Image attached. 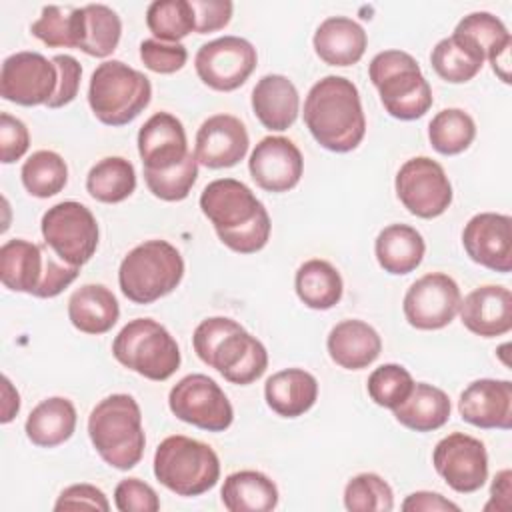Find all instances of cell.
<instances>
[{
    "instance_id": "1",
    "label": "cell",
    "mask_w": 512,
    "mask_h": 512,
    "mask_svg": "<svg viewBox=\"0 0 512 512\" xmlns=\"http://www.w3.org/2000/svg\"><path fill=\"white\" fill-rule=\"evenodd\" d=\"M200 210L230 250L254 254L268 244L270 216L244 182L234 178L212 180L200 194Z\"/></svg>"
},
{
    "instance_id": "2",
    "label": "cell",
    "mask_w": 512,
    "mask_h": 512,
    "mask_svg": "<svg viewBox=\"0 0 512 512\" xmlns=\"http://www.w3.org/2000/svg\"><path fill=\"white\" fill-rule=\"evenodd\" d=\"M304 124L330 152L354 150L366 134V116L358 88L344 76H324L306 94Z\"/></svg>"
},
{
    "instance_id": "3",
    "label": "cell",
    "mask_w": 512,
    "mask_h": 512,
    "mask_svg": "<svg viewBox=\"0 0 512 512\" xmlns=\"http://www.w3.org/2000/svg\"><path fill=\"white\" fill-rule=\"evenodd\" d=\"M192 346L204 364L218 370L232 384L248 386L268 368L264 344L226 316L202 320L192 334Z\"/></svg>"
},
{
    "instance_id": "4",
    "label": "cell",
    "mask_w": 512,
    "mask_h": 512,
    "mask_svg": "<svg viewBox=\"0 0 512 512\" xmlns=\"http://www.w3.org/2000/svg\"><path fill=\"white\" fill-rule=\"evenodd\" d=\"M88 436L100 458L116 468H134L144 454L142 412L130 394L102 398L88 416Z\"/></svg>"
},
{
    "instance_id": "5",
    "label": "cell",
    "mask_w": 512,
    "mask_h": 512,
    "mask_svg": "<svg viewBox=\"0 0 512 512\" xmlns=\"http://www.w3.org/2000/svg\"><path fill=\"white\" fill-rule=\"evenodd\" d=\"M368 76L380 94L384 110L398 120L422 118L434 98L418 62L404 50L378 52L368 66Z\"/></svg>"
},
{
    "instance_id": "6",
    "label": "cell",
    "mask_w": 512,
    "mask_h": 512,
    "mask_svg": "<svg viewBox=\"0 0 512 512\" xmlns=\"http://www.w3.org/2000/svg\"><path fill=\"white\" fill-rule=\"evenodd\" d=\"M184 276V260L166 240H146L134 246L120 262L118 284L134 304H152L170 294Z\"/></svg>"
},
{
    "instance_id": "7",
    "label": "cell",
    "mask_w": 512,
    "mask_h": 512,
    "mask_svg": "<svg viewBox=\"0 0 512 512\" xmlns=\"http://www.w3.org/2000/svg\"><path fill=\"white\" fill-rule=\"evenodd\" d=\"M152 98V84L140 70L122 60H106L90 76L88 104L106 126H124L144 112Z\"/></svg>"
},
{
    "instance_id": "8",
    "label": "cell",
    "mask_w": 512,
    "mask_h": 512,
    "mask_svg": "<svg viewBox=\"0 0 512 512\" xmlns=\"http://www.w3.org/2000/svg\"><path fill=\"white\" fill-rule=\"evenodd\" d=\"M154 476L178 496H200L216 486L220 460L206 442L174 434L154 452Z\"/></svg>"
},
{
    "instance_id": "9",
    "label": "cell",
    "mask_w": 512,
    "mask_h": 512,
    "mask_svg": "<svg viewBox=\"0 0 512 512\" xmlns=\"http://www.w3.org/2000/svg\"><path fill=\"white\" fill-rule=\"evenodd\" d=\"M114 358L128 370L162 382L180 368V348L172 334L152 318H134L112 342Z\"/></svg>"
},
{
    "instance_id": "10",
    "label": "cell",
    "mask_w": 512,
    "mask_h": 512,
    "mask_svg": "<svg viewBox=\"0 0 512 512\" xmlns=\"http://www.w3.org/2000/svg\"><path fill=\"white\" fill-rule=\"evenodd\" d=\"M40 230L44 244L70 266L80 268L98 248V222L90 208L76 200H64L48 208L42 216Z\"/></svg>"
},
{
    "instance_id": "11",
    "label": "cell",
    "mask_w": 512,
    "mask_h": 512,
    "mask_svg": "<svg viewBox=\"0 0 512 512\" xmlns=\"http://www.w3.org/2000/svg\"><path fill=\"white\" fill-rule=\"evenodd\" d=\"M168 406L178 420L208 432H224L234 420L228 396L206 374H188L178 380L168 394Z\"/></svg>"
},
{
    "instance_id": "12",
    "label": "cell",
    "mask_w": 512,
    "mask_h": 512,
    "mask_svg": "<svg viewBox=\"0 0 512 512\" xmlns=\"http://www.w3.org/2000/svg\"><path fill=\"white\" fill-rule=\"evenodd\" d=\"M394 188L402 206L424 220L444 214L452 204V184L444 168L428 156L406 160L396 174Z\"/></svg>"
},
{
    "instance_id": "13",
    "label": "cell",
    "mask_w": 512,
    "mask_h": 512,
    "mask_svg": "<svg viewBox=\"0 0 512 512\" xmlns=\"http://www.w3.org/2000/svg\"><path fill=\"white\" fill-rule=\"evenodd\" d=\"M258 64L256 48L240 36H222L202 44L194 56L198 78L212 90L240 88Z\"/></svg>"
},
{
    "instance_id": "14",
    "label": "cell",
    "mask_w": 512,
    "mask_h": 512,
    "mask_svg": "<svg viewBox=\"0 0 512 512\" xmlns=\"http://www.w3.org/2000/svg\"><path fill=\"white\" fill-rule=\"evenodd\" d=\"M460 302L462 294L452 276L428 272L408 288L402 310L410 326L418 330H440L454 320Z\"/></svg>"
},
{
    "instance_id": "15",
    "label": "cell",
    "mask_w": 512,
    "mask_h": 512,
    "mask_svg": "<svg viewBox=\"0 0 512 512\" xmlns=\"http://www.w3.org/2000/svg\"><path fill=\"white\" fill-rule=\"evenodd\" d=\"M58 86V68L40 52H16L2 62L0 96L20 106L48 104Z\"/></svg>"
},
{
    "instance_id": "16",
    "label": "cell",
    "mask_w": 512,
    "mask_h": 512,
    "mask_svg": "<svg viewBox=\"0 0 512 512\" xmlns=\"http://www.w3.org/2000/svg\"><path fill=\"white\" fill-rule=\"evenodd\" d=\"M432 464L444 482L460 494L480 490L488 478L486 446L464 432L444 436L432 452Z\"/></svg>"
},
{
    "instance_id": "17",
    "label": "cell",
    "mask_w": 512,
    "mask_h": 512,
    "mask_svg": "<svg viewBox=\"0 0 512 512\" xmlns=\"http://www.w3.org/2000/svg\"><path fill=\"white\" fill-rule=\"evenodd\" d=\"M462 244L472 262L500 274L512 270V218L508 214L472 216L462 230Z\"/></svg>"
},
{
    "instance_id": "18",
    "label": "cell",
    "mask_w": 512,
    "mask_h": 512,
    "mask_svg": "<svg viewBox=\"0 0 512 512\" xmlns=\"http://www.w3.org/2000/svg\"><path fill=\"white\" fill-rule=\"evenodd\" d=\"M248 170L262 190L280 194L292 190L300 182L304 158L290 138L266 136L252 150Z\"/></svg>"
},
{
    "instance_id": "19",
    "label": "cell",
    "mask_w": 512,
    "mask_h": 512,
    "mask_svg": "<svg viewBox=\"0 0 512 512\" xmlns=\"http://www.w3.org/2000/svg\"><path fill=\"white\" fill-rule=\"evenodd\" d=\"M250 146L248 130L232 114H214L206 118L194 142V156L206 168H232L244 160Z\"/></svg>"
},
{
    "instance_id": "20",
    "label": "cell",
    "mask_w": 512,
    "mask_h": 512,
    "mask_svg": "<svg viewBox=\"0 0 512 512\" xmlns=\"http://www.w3.org/2000/svg\"><path fill=\"white\" fill-rule=\"evenodd\" d=\"M464 422L484 430H510L512 426V382L480 378L470 382L458 400Z\"/></svg>"
},
{
    "instance_id": "21",
    "label": "cell",
    "mask_w": 512,
    "mask_h": 512,
    "mask_svg": "<svg viewBox=\"0 0 512 512\" xmlns=\"http://www.w3.org/2000/svg\"><path fill=\"white\" fill-rule=\"evenodd\" d=\"M138 154L144 170H170L190 152L182 122L170 112L152 114L138 132Z\"/></svg>"
},
{
    "instance_id": "22",
    "label": "cell",
    "mask_w": 512,
    "mask_h": 512,
    "mask_svg": "<svg viewBox=\"0 0 512 512\" xmlns=\"http://www.w3.org/2000/svg\"><path fill=\"white\" fill-rule=\"evenodd\" d=\"M460 320L476 336L496 338L512 330V292L500 284L474 288L460 302Z\"/></svg>"
},
{
    "instance_id": "23",
    "label": "cell",
    "mask_w": 512,
    "mask_h": 512,
    "mask_svg": "<svg viewBox=\"0 0 512 512\" xmlns=\"http://www.w3.org/2000/svg\"><path fill=\"white\" fill-rule=\"evenodd\" d=\"M328 354L334 364L344 370L368 368L382 352L380 334L364 320H342L338 322L326 340Z\"/></svg>"
},
{
    "instance_id": "24",
    "label": "cell",
    "mask_w": 512,
    "mask_h": 512,
    "mask_svg": "<svg viewBox=\"0 0 512 512\" xmlns=\"http://www.w3.org/2000/svg\"><path fill=\"white\" fill-rule=\"evenodd\" d=\"M252 110L268 130H288L300 112V96L294 82L284 74L262 76L252 90Z\"/></svg>"
},
{
    "instance_id": "25",
    "label": "cell",
    "mask_w": 512,
    "mask_h": 512,
    "mask_svg": "<svg viewBox=\"0 0 512 512\" xmlns=\"http://www.w3.org/2000/svg\"><path fill=\"white\" fill-rule=\"evenodd\" d=\"M46 276V248L24 238L6 240L0 248V280L12 292L36 296Z\"/></svg>"
},
{
    "instance_id": "26",
    "label": "cell",
    "mask_w": 512,
    "mask_h": 512,
    "mask_svg": "<svg viewBox=\"0 0 512 512\" xmlns=\"http://www.w3.org/2000/svg\"><path fill=\"white\" fill-rule=\"evenodd\" d=\"M314 52L328 66L356 64L368 46L364 28L346 16H330L314 32Z\"/></svg>"
},
{
    "instance_id": "27",
    "label": "cell",
    "mask_w": 512,
    "mask_h": 512,
    "mask_svg": "<svg viewBox=\"0 0 512 512\" xmlns=\"http://www.w3.org/2000/svg\"><path fill=\"white\" fill-rule=\"evenodd\" d=\"M264 398L278 416L298 418L316 404L318 380L304 368H286L266 380Z\"/></svg>"
},
{
    "instance_id": "28",
    "label": "cell",
    "mask_w": 512,
    "mask_h": 512,
    "mask_svg": "<svg viewBox=\"0 0 512 512\" xmlns=\"http://www.w3.org/2000/svg\"><path fill=\"white\" fill-rule=\"evenodd\" d=\"M118 316V300L104 284H84L68 300V320L84 334H106Z\"/></svg>"
},
{
    "instance_id": "29",
    "label": "cell",
    "mask_w": 512,
    "mask_h": 512,
    "mask_svg": "<svg viewBox=\"0 0 512 512\" xmlns=\"http://www.w3.org/2000/svg\"><path fill=\"white\" fill-rule=\"evenodd\" d=\"M426 242L422 234L408 224H390L382 228L374 242V254L380 268L402 276L414 272L424 258Z\"/></svg>"
},
{
    "instance_id": "30",
    "label": "cell",
    "mask_w": 512,
    "mask_h": 512,
    "mask_svg": "<svg viewBox=\"0 0 512 512\" xmlns=\"http://www.w3.org/2000/svg\"><path fill=\"white\" fill-rule=\"evenodd\" d=\"M34 446L54 448L70 440L76 430V408L64 396H52L32 408L24 424Z\"/></svg>"
},
{
    "instance_id": "31",
    "label": "cell",
    "mask_w": 512,
    "mask_h": 512,
    "mask_svg": "<svg viewBox=\"0 0 512 512\" xmlns=\"http://www.w3.org/2000/svg\"><path fill=\"white\" fill-rule=\"evenodd\" d=\"M450 410V398L442 388L428 382H414L408 398L392 412L402 426L414 432H432L448 422Z\"/></svg>"
},
{
    "instance_id": "32",
    "label": "cell",
    "mask_w": 512,
    "mask_h": 512,
    "mask_svg": "<svg viewBox=\"0 0 512 512\" xmlns=\"http://www.w3.org/2000/svg\"><path fill=\"white\" fill-rule=\"evenodd\" d=\"M222 504L230 512H270L278 506L276 484L258 470H240L224 478Z\"/></svg>"
},
{
    "instance_id": "33",
    "label": "cell",
    "mask_w": 512,
    "mask_h": 512,
    "mask_svg": "<svg viewBox=\"0 0 512 512\" xmlns=\"http://www.w3.org/2000/svg\"><path fill=\"white\" fill-rule=\"evenodd\" d=\"M294 288L304 306L312 310L334 308L344 292L340 272L322 258H312L300 264L294 278Z\"/></svg>"
},
{
    "instance_id": "34",
    "label": "cell",
    "mask_w": 512,
    "mask_h": 512,
    "mask_svg": "<svg viewBox=\"0 0 512 512\" xmlns=\"http://www.w3.org/2000/svg\"><path fill=\"white\" fill-rule=\"evenodd\" d=\"M484 60V52L458 34L442 38L430 54L434 72L450 84H462L472 80L482 70Z\"/></svg>"
},
{
    "instance_id": "35",
    "label": "cell",
    "mask_w": 512,
    "mask_h": 512,
    "mask_svg": "<svg viewBox=\"0 0 512 512\" xmlns=\"http://www.w3.org/2000/svg\"><path fill=\"white\" fill-rule=\"evenodd\" d=\"M88 194L104 204H118L136 190V172L130 160L106 156L98 160L86 176Z\"/></svg>"
},
{
    "instance_id": "36",
    "label": "cell",
    "mask_w": 512,
    "mask_h": 512,
    "mask_svg": "<svg viewBox=\"0 0 512 512\" xmlns=\"http://www.w3.org/2000/svg\"><path fill=\"white\" fill-rule=\"evenodd\" d=\"M30 32L50 48L80 50L84 10L76 6H44L40 18L30 24Z\"/></svg>"
},
{
    "instance_id": "37",
    "label": "cell",
    "mask_w": 512,
    "mask_h": 512,
    "mask_svg": "<svg viewBox=\"0 0 512 512\" xmlns=\"http://www.w3.org/2000/svg\"><path fill=\"white\" fill-rule=\"evenodd\" d=\"M22 184L30 196L50 198L68 182V166L54 150H38L24 160L20 170Z\"/></svg>"
},
{
    "instance_id": "38",
    "label": "cell",
    "mask_w": 512,
    "mask_h": 512,
    "mask_svg": "<svg viewBox=\"0 0 512 512\" xmlns=\"http://www.w3.org/2000/svg\"><path fill=\"white\" fill-rule=\"evenodd\" d=\"M428 138L436 152L456 156L476 138V124L462 108H444L428 124Z\"/></svg>"
},
{
    "instance_id": "39",
    "label": "cell",
    "mask_w": 512,
    "mask_h": 512,
    "mask_svg": "<svg viewBox=\"0 0 512 512\" xmlns=\"http://www.w3.org/2000/svg\"><path fill=\"white\" fill-rule=\"evenodd\" d=\"M84 10V34L80 50L94 58L110 56L122 34L120 16L106 4H88Z\"/></svg>"
},
{
    "instance_id": "40",
    "label": "cell",
    "mask_w": 512,
    "mask_h": 512,
    "mask_svg": "<svg viewBox=\"0 0 512 512\" xmlns=\"http://www.w3.org/2000/svg\"><path fill=\"white\" fill-rule=\"evenodd\" d=\"M146 26L156 40L178 44L196 30V14L190 0H154L146 10Z\"/></svg>"
},
{
    "instance_id": "41",
    "label": "cell",
    "mask_w": 512,
    "mask_h": 512,
    "mask_svg": "<svg viewBox=\"0 0 512 512\" xmlns=\"http://www.w3.org/2000/svg\"><path fill=\"white\" fill-rule=\"evenodd\" d=\"M454 34L470 40L472 44H476L486 60H494L500 54L508 52L512 46V36L508 32V28L504 26V22L490 14V12H472L468 16H464L456 28Z\"/></svg>"
},
{
    "instance_id": "42",
    "label": "cell",
    "mask_w": 512,
    "mask_h": 512,
    "mask_svg": "<svg viewBox=\"0 0 512 512\" xmlns=\"http://www.w3.org/2000/svg\"><path fill=\"white\" fill-rule=\"evenodd\" d=\"M344 506L350 512H390L394 508V492L382 476L362 472L348 480Z\"/></svg>"
},
{
    "instance_id": "43",
    "label": "cell",
    "mask_w": 512,
    "mask_h": 512,
    "mask_svg": "<svg viewBox=\"0 0 512 512\" xmlns=\"http://www.w3.org/2000/svg\"><path fill=\"white\" fill-rule=\"evenodd\" d=\"M198 178V160L190 152L178 166L170 170H144L148 190L164 202L184 200Z\"/></svg>"
},
{
    "instance_id": "44",
    "label": "cell",
    "mask_w": 512,
    "mask_h": 512,
    "mask_svg": "<svg viewBox=\"0 0 512 512\" xmlns=\"http://www.w3.org/2000/svg\"><path fill=\"white\" fill-rule=\"evenodd\" d=\"M412 386V374L404 366L392 362L374 368L366 384L368 396L374 400V404L390 410H394L408 398Z\"/></svg>"
},
{
    "instance_id": "45",
    "label": "cell",
    "mask_w": 512,
    "mask_h": 512,
    "mask_svg": "<svg viewBox=\"0 0 512 512\" xmlns=\"http://www.w3.org/2000/svg\"><path fill=\"white\" fill-rule=\"evenodd\" d=\"M140 60L144 66L156 74H174L184 68L188 60V50L184 44H166L156 38L140 42Z\"/></svg>"
},
{
    "instance_id": "46",
    "label": "cell",
    "mask_w": 512,
    "mask_h": 512,
    "mask_svg": "<svg viewBox=\"0 0 512 512\" xmlns=\"http://www.w3.org/2000/svg\"><path fill=\"white\" fill-rule=\"evenodd\" d=\"M114 504L120 512H156L160 500L154 488L138 478H124L116 484Z\"/></svg>"
},
{
    "instance_id": "47",
    "label": "cell",
    "mask_w": 512,
    "mask_h": 512,
    "mask_svg": "<svg viewBox=\"0 0 512 512\" xmlns=\"http://www.w3.org/2000/svg\"><path fill=\"white\" fill-rule=\"evenodd\" d=\"M30 146V134L22 120L2 112L0 114V160L2 164H12L20 160Z\"/></svg>"
},
{
    "instance_id": "48",
    "label": "cell",
    "mask_w": 512,
    "mask_h": 512,
    "mask_svg": "<svg viewBox=\"0 0 512 512\" xmlns=\"http://www.w3.org/2000/svg\"><path fill=\"white\" fill-rule=\"evenodd\" d=\"M52 62L58 68V86H56V92L48 100L46 106L48 108H62V106L70 104L78 96L82 66L70 54H56L52 58Z\"/></svg>"
},
{
    "instance_id": "49",
    "label": "cell",
    "mask_w": 512,
    "mask_h": 512,
    "mask_svg": "<svg viewBox=\"0 0 512 512\" xmlns=\"http://www.w3.org/2000/svg\"><path fill=\"white\" fill-rule=\"evenodd\" d=\"M80 508H92V510H110V502L106 494L92 486V484H72L64 488L54 504V510H80Z\"/></svg>"
},
{
    "instance_id": "50",
    "label": "cell",
    "mask_w": 512,
    "mask_h": 512,
    "mask_svg": "<svg viewBox=\"0 0 512 512\" xmlns=\"http://www.w3.org/2000/svg\"><path fill=\"white\" fill-rule=\"evenodd\" d=\"M196 14V32L208 34L228 26L234 4L230 0H190Z\"/></svg>"
},
{
    "instance_id": "51",
    "label": "cell",
    "mask_w": 512,
    "mask_h": 512,
    "mask_svg": "<svg viewBox=\"0 0 512 512\" xmlns=\"http://www.w3.org/2000/svg\"><path fill=\"white\" fill-rule=\"evenodd\" d=\"M402 510L404 512H448V510L460 512V506L438 492L420 490L406 496V500L402 502Z\"/></svg>"
},
{
    "instance_id": "52",
    "label": "cell",
    "mask_w": 512,
    "mask_h": 512,
    "mask_svg": "<svg viewBox=\"0 0 512 512\" xmlns=\"http://www.w3.org/2000/svg\"><path fill=\"white\" fill-rule=\"evenodd\" d=\"M510 470H500L496 476H494V482H492V488H490V502L484 506V510H508L510 508Z\"/></svg>"
},
{
    "instance_id": "53",
    "label": "cell",
    "mask_w": 512,
    "mask_h": 512,
    "mask_svg": "<svg viewBox=\"0 0 512 512\" xmlns=\"http://www.w3.org/2000/svg\"><path fill=\"white\" fill-rule=\"evenodd\" d=\"M2 416H0V422L2 424H8L14 420V416L18 414L20 410V394L18 390L12 386L10 378L8 376H2Z\"/></svg>"
}]
</instances>
